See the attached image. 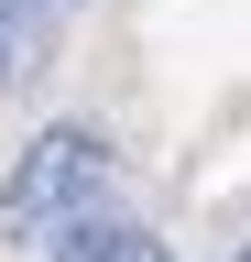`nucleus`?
I'll use <instances>...</instances> for the list:
<instances>
[{
    "label": "nucleus",
    "instance_id": "1",
    "mask_svg": "<svg viewBox=\"0 0 251 262\" xmlns=\"http://www.w3.org/2000/svg\"><path fill=\"white\" fill-rule=\"evenodd\" d=\"M99 196H109V131L55 120V131H33V142L11 153V175H0V229H11V241H55V229L99 219Z\"/></svg>",
    "mask_w": 251,
    "mask_h": 262
},
{
    "label": "nucleus",
    "instance_id": "2",
    "mask_svg": "<svg viewBox=\"0 0 251 262\" xmlns=\"http://www.w3.org/2000/svg\"><path fill=\"white\" fill-rule=\"evenodd\" d=\"M44 262H175L164 241H153L142 219H77V229H55Z\"/></svg>",
    "mask_w": 251,
    "mask_h": 262
},
{
    "label": "nucleus",
    "instance_id": "3",
    "mask_svg": "<svg viewBox=\"0 0 251 262\" xmlns=\"http://www.w3.org/2000/svg\"><path fill=\"white\" fill-rule=\"evenodd\" d=\"M11 44H22V22H11V11H0V66H11Z\"/></svg>",
    "mask_w": 251,
    "mask_h": 262
},
{
    "label": "nucleus",
    "instance_id": "4",
    "mask_svg": "<svg viewBox=\"0 0 251 262\" xmlns=\"http://www.w3.org/2000/svg\"><path fill=\"white\" fill-rule=\"evenodd\" d=\"M0 11H11V22H22V11H55V0H0Z\"/></svg>",
    "mask_w": 251,
    "mask_h": 262
},
{
    "label": "nucleus",
    "instance_id": "5",
    "mask_svg": "<svg viewBox=\"0 0 251 262\" xmlns=\"http://www.w3.org/2000/svg\"><path fill=\"white\" fill-rule=\"evenodd\" d=\"M240 262H251V251H240Z\"/></svg>",
    "mask_w": 251,
    "mask_h": 262
}]
</instances>
